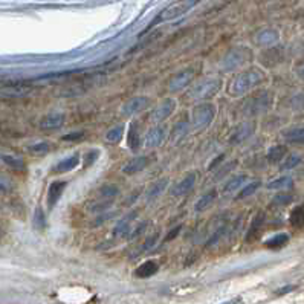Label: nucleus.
Masks as SVG:
<instances>
[{"label":"nucleus","mask_w":304,"mask_h":304,"mask_svg":"<svg viewBox=\"0 0 304 304\" xmlns=\"http://www.w3.org/2000/svg\"><path fill=\"white\" fill-rule=\"evenodd\" d=\"M263 81V75L258 70H249V72H243L234 78V81L229 86V92L232 95H243L249 92L251 89L257 87Z\"/></svg>","instance_id":"f257e3e1"},{"label":"nucleus","mask_w":304,"mask_h":304,"mask_svg":"<svg viewBox=\"0 0 304 304\" xmlns=\"http://www.w3.org/2000/svg\"><path fill=\"white\" fill-rule=\"evenodd\" d=\"M214 115H216V107L209 102H203L199 104L196 109L193 110V126L202 129L206 127L208 124H211V121L214 119Z\"/></svg>","instance_id":"f03ea898"},{"label":"nucleus","mask_w":304,"mask_h":304,"mask_svg":"<svg viewBox=\"0 0 304 304\" xmlns=\"http://www.w3.org/2000/svg\"><path fill=\"white\" fill-rule=\"evenodd\" d=\"M269 105H271V95L267 92H261L253 98H249L243 107V110L246 115H258L269 109Z\"/></svg>","instance_id":"7ed1b4c3"},{"label":"nucleus","mask_w":304,"mask_h":304,"mask_svg":"<svg viewBox=\"0 0 304 304\" xmlns=\"http://www.w3.org/2000/svg\"><path fill=\"white\" fill-rule=\"evenodd\" d=\"M193 5H194V0H181V2H176V3L170 5L168 8H165L162 12H160L159 17H157V20L164 22V20L176 19V17L185 14Z\"/></svg>","instance_id":"20e7f679"},{"label":"nucleus","mask_w":304,"mask_h":304,"mask_svg":"<svg viewBox=\"0 0 304 304\" xmlns=\"http://www.w3.org/2000/svg\"><path fill=\"white\" fill-rule=\"evenodd\" d=\"M219 91V81L216 80H205L201 84L196 86L191 91V97L196 100H206L211 98L214 94Z\"/></svg>","instance_id":"39448f33"},{"label":"nucleus","mask_w":304,"mask_h":304,"mask_svg":"<svg viewBox=\"0 0 304 304\" xmlns=\"http://www.w3.org/2000/svg\"><path fill=\"white\" fill-rule=\"evenodd\" d=\"M149 104H150V100L146 98V97L132 98L130 101H127L126 104L122 105V115L124 116H130V115H135L138 112H142L144 109H147Z\"/></svg>","instance_id":"423d86ee"},{"label":"nucleus","mask_w":304,"mask_h":304,"mask_svg":"<svg viewBox=\"0 0 304 304\" xmlns=\"http://www.w3.org/2000/svg\"><path fill=\"white\" fill-rule=\"evenodd\" d=\"M193 70L191 69H187V70H182V72H177L168 83V87L170 91L173 92H177V91H182V89L188 87V84L191 83L193 80Z\"/></svg>","instance_id":"0eeeda50"},{"label":"nucleus","mask_w":304,"mask_h":304,"mask_svg":"<svg viewBox=\"0 0 304 304\" xmlns=\"http://www.w3.org/2000/svg\"><path fill=\"white\" fill-rule=\"evenodd\" d=\"M66 121L64 113L61 112H51L40 119V127L45 130H55L60 129Z\"/></svg>","instance_id":"6e6552de"},{"label":"nucleus","mask_w":304,"mask_h":304,"mask_svg":"<svg viewBox=\"0 0 304 304\" xmlns=\"http://www.w3.org/2000/svg\"><path fill=\"white\" fill-rule=\"evenodd\" d=\"M174 109H176V102H174V100H164L162 102H160L156 109L153 110V113H152V118H153V121H164V119H167L173 112H174Z\"/></svg>","instance_id":"1a4fd4ad"},{"label":"nucleus","mask_w":304,"mask_h":304,"mask_svg":"<svg viewBox=\"0 0 304 304\" xmlns=\"http://www.w3.org/2000/svg\"><path fill=\"white\" fill-rule=\"evenodd\" d=\"M66 182L64 181H58V182H52L49 190H48V208L52 209L53 206L57 205V202L60 201L61 194L66 188Z\"/></svg>","instance_id":"9d476101"},{"label":"nucleus","mask_w":304,"mask_h":304,"mask_svg":"<svg viewBox=\"0 0 304 304\" xmlns=\"http://www.w3.org/2000/svg\"><path fill=\"white\" fill-rule=\"evenodd\" d=\"M253 133H254V126H253V124H249V122H245L231 133L229 142H231V144H240V142L246 141Z\"/></svg>","instance_id":"9b49d317"},{"label":"nucleus","mask_w":304,"mask_h":304,"mask_svg":"<svg viewBox=\"0 0 304 304\" xmlns=\"http://www.w3.org/2000/svg\"><path fill=\"white\" fill-rule=\"evenodd\" d=\"M194 182H196V174L191 173L188 176H185L181 182H177L173 188H171V194L174 198H181V196L187 194L188 191H191V188L194 187Z\"/></svg>","instance_id":"f8f14e48"},{"label":"nucleus","mask_w":304,"mask_h":304,"mask_svg":"<svg viewBox=\"0 0 304 304\" xmlns=\"http://www.w3.org/2000/svg\"><path fill=\"white\" fill-rule=\"evenodd\" d=\"M165 136H167V132L164 127H154L146 136V146L150 149H156L165 141Z\"/></svg>","instance_id":"ddd939ff"},{"label":"nucleus","mask_w":304,"mask_h":304,"mask_svg":"<svg viewBox=\"0 0 304 304\" xmlns=\"http://www.w3.org/2000/svg\"><path fill=\"white\" fill-rule=\"evenodd\" d=\"M150 164V159L147 156H141V157H135L132 160H129V162L124 165L122 171L126 174H135V173H139L144 170L147 165Z\"/></svg>","instance_id":"4468645a"},{"label":"nucleus","mask_w":304,"mask_h":304,"mask_svg":"<svg viewBox=\"0 0 304 304\" xmlns=\"http://www.w3.org/2000/svg\"><path fill=\"white\" fill-rule=\"evenodd\" d=\"M80 164V156L78 154H74L70 157H66L63 160H60V162L52 168L53 173H58V174H63V173H69L72 171L77 165Z\"/></svg>","instance_id":"2eb2a0df"},{"label":"nucleus","mask_w":304,"mask_h":304,"mask_svg":"<svg viewBox=\"0 0 304 304\" xmlns=\"http://www.w3.org/2000/svg\"><path fill=\"white\" fill-rule=\"evenodd\" d=\"M157 269H159L157 263H156V261L149 260V261L142 263L141 266H138V267H136L135 275H136L138 278H149V277L154 275V274L157 272Z\"/></svg>","instance_id":"dca6fc26"},{"label":"nucleus","mask_w":304,"mask_h":304,"mask_svg":"<svg viewBox=\"0 0 304 304\" xmlns=\"http://www.w3.org/2000/svg\"><path fill=\"white\" fill-rule=\"evenodd\" d=\"M263 225H264V216L263 214H258V216L253 220V225L249 228L248 234H246V242H254L263 229Z\"/></svg>","instance_id":"f3484780"},{"label":"nucleus","mask_w":304,"mask_h":304,"mask_svg":"<svg viewBox=\"0 0 304 304\" xmlns=\"http://www.w3.org/2000/svg\"><path fill=\"white\" fill-rule=\"evenodd\" d=\"M190 130V124L187 121H179L174 124V127L171 130V139L173 142H177V141H181Z\"/></svg>","instance_id":"a211bd4d"},{"label":"nucleus","mask_w":304,"mask_h":304,"mask_svg":"<svg viewBox=\"0 0 304 304\" xmlns=\"http://www.w3.org/2000/svg\"><path fill=\"white\" fill-rule=\"evenodd\" d=\"M0 159H2L8 167H11L15 171H25L26 170L23 159H20V157H15V156H11V154H2V156H0Z\"/></svg>","instance_id":"6ab92c4d"},{"label":"nucleus","mask_w":304,"mask_h":304,"mask_svg":"<svg viewBox=\"0 0 304 304\" xmlns=\"http://www.w3.org/2000/svg\"><path fill=\"white\" fill-rule=\"evenodd\" d=\"M127 142H129V147H130L133 152H136V150L139 149V146H141V136H139V130H138L136 122H132V124H130Z\"/></svg>","instance_id":"aec40b11"},{"label":"nucleus","mask_w":304,"mask_h":304,"mask_svg":"<svg viewBox=\"0 0 304 304\" xmlns=\"http://www.w3.org/2000/svg\"><path fill=\"white\" fill-rule=\"evenodd\" d=\"M289 222L294 228H303L304 226V205H298L292 209Z\"/></svg>","instance_id":"412c9836"},{"label":"nucleus","mask_w":304,"mask_h":304,"mask_svg":"<svg viewBox=\"0 0 304 304\" xmlns=\"http://www.w3.org/2000/svg\"><path fill=\"white\" fill-rule=\"evenodd\" d=\"M167 184H168V179H165V177L160 179V181H157V182H154V184L149 188V191H147V199H149V201H153V199L159 198V196L162 194V191L165 190Z\"/></svg>","instance_id":"4be33fe9"},{"label":"nucleus","mask_w":304,"mask_h":304,"mask_svg":"<svg viewBox=\"0 0 304 304\" xmlns=\"http://www.w3.org/2000/svg\"><path fill=\"white\" fill-rule=\"evenodd\" d=\"M136 211H133L132 214H129V216H126L124 219H121L119 222H118V225L115 226V229H113V236L115 237H118V236H121V234H124V232H127L129 231V226H130V223H132V220L136 217Z\"/></svg>","instance_id":"5701e85b"},{"label":"nucleus","mask_w":304,"mask_h":304,"mask_svg":"<svg viewBox=\"0 0 304 304\" xmlns=\"http://www.w3.org/2000/svg\"><path fill=\"white\" fill-rule=\"evenodd\" d=\"M288 242H289V236L283 232V234H277V236L271 237L269 240H266L264 246L269 248V249H280V248L288 245Z\"/></svg>","instance_id":"b1692460"},{"label":"nucleus","mask_w":304,"mask_h":304,"mask_svg":"<svg viewBox=\"0 0 304 304\" xmlns=\"http://www.w3.org/2000/svg\"><path fill=\"white\" fill-rule=\"evenodd\" d=\"M286 141L291 142V144H304V127H298V129H292L289 132H286L284 135Z\"/></svg>","instance_id":"393cba45"},{"label":"nucleus","mask_w":304,"mask_h":304,"mask_svg":"<svg viewBox=\"0 0 304 304\" xmlns=\"http://www.w3.org/2000/svg\"><path fill=\"white\" fill-rule=\"evenodd\" d=\"M286 156V147L284 146H274L269 149V152H267V160L272 164L275 162H280V160Z\"/></svg>","instance_id":"a878e982"},{"label":"nucleus","mask_w":304,"mask_h":304,"mask_svg":"<svg viewBox=\"0 0 304 304\" xmlns=\"http://www.w3.org/2000/svg\"><path fill=\"white\" fill-rule=\"evenodd\" d=\"M217 198V191L216 190H211V191H208L205 196H202V199L196 203V211H203V209H206L212 202H214V199Z\"/></svg>","instance_id":"bb28decb"},{"label":"nucleus","mask_w":304,"mask_h":304,"mask_svg":"<svg viewBox=\"0 0 304 304\" xmlns=\"http://www.w3.org/2000/svg\"><path fill=\"white\" fill-rule=\"evenodd\" d=\"M29 94V89L26 87H20V86H8L6 89H3L0 95L3 97H25Z\"/></svg>","instance_id":"cd10ccee"},{"label":"nucleus","mask_w":304,"mask_h":304,"mask_svg":"<svg viewBox=\"0 0 304 304\" xmlns=\"http://www.w3.org/2000/svg\"><path fill=\"white\" fill-rule=\"evenodd\" d=\"M246 181V176L245 174H240V176H234V177H231L229 181L226 182V185L223 187V191L225 193H231V191H234L237 190L240 185H243Z\"/></svg>","instance_id":"c85d7f7f"},{"label":"nucleus","mask_w":304,"mask_h":304,"mask_svg":"<svg viewBox=\"0 0 304 304\" xmlns=\"http://www.w3.org/2000/svg\"><path fill=\"white\" fill-rule=\"evenodd\" d=\"M49 150H51L49 142H37V144H34L28 149V152L31 154H35V156H43V154L49 153Z\"/></svg>","instance_id":"c756f323"},{"label":"nucleus","mask_w":304,"mask_h":304,"mask_svg":"<svg viewBox=\"0 0 304 304\" xmlns=\"http://www.w3.org/2000/svg\"><path fill=\"white\" fill-rule=\"evenodd\" d=\"M292 185V179L289 176H283V177H278L275 181L267 184V188L269 190H280V188H286V187H291Z\"/></svg>","instance_id":"7c9ffc66"},{"label":"nucleus","mask_w":304,"mask_h":304,"mask_svg":"<svg viewBox=\"0 0 304 304\" xmlns=\"http://www.w3.org/2000/svg\"><path fill=\"white\" fill-rule=\"evenodd\" d=\"M124 127L122 126H115L113 129H110L109 132L105 133V139L109 142H119L121 136H122Z\"/></svg>","instance_id":"2f4dec72"},{"label":"nucleus","mask_w":304,"mask_h":304,"mask_svg":"<svg viewBox=\"0 0 304 304\" xmlns=\"http://www.w3.org/2000/svg\"><path fill=\"white\" fill-rule=\"evenodd\" d=\"M300 164H301V156H298V154H291V156L283 162L281 170H292V168H295V167L300 165Z\"/></svg>","instance_id":"473e14b6"},{"label":"nucleus","mask_w":304,"mask_h":304,"mask_svg":"<svg viewBox=\"0 0 304 304\" xmlns=\"http://www.w3.org/2000/svg\"><path fill=\"white\" fill-rule=\"evenodd\" d=\"M46 225V217H45V212L42 208H37L35 209V214H34V226L37 229H43Z\"/></svg>","instance_id":"72a5a7b5"},{"label":"nucleus","mask_w":304,"mask_h":304,"mask_svg":"<svg viewBox=\"0 0 304 304\" xmlns=\"http://www.w3.org/2000/svg\"><path fill=\"white\" fill-rule=\"evenodd\" d=\"M261 184L257 181V182H253V184H249V185H246L240 193H239V199H245V198H249V196L251 194H254L257 190H258V187H260Z\"/></svg>","instance_id":"f704fd0d"},{"label":"nucleus","mask_w":304,"mask_h":304,"mask_svg":"<svg viewBox=\"0 0 304 304\" xmlns=\"http://www.w3.org/2000/svg\"><path fill=\"white\" fill-rule=\"evenodd\" d=\"M100 156V152L98 150H91V152H87L84 154V168H87L89 165H92L95 160L98 159Z\"/></svg>","instance_id":"c9c22d12"},{"label":"nucleus","mask_w":304,"mask_h":304,"mask_svg":"<svg viewBox=\"0 0 304 304\" xmlns=\"http://www.w3.org/2000/svg\"><path fill=\"white\" fill-rule=\"evenodd\" d=\"M101 194L104 196V198H109L112 201L115 196L118 194V188L113 187V185H105V187L101 188Z\"/></svg>","instance_id":"e433bc0d"},{"label":"nucleus","mask_w":304,"mask_h":304,"mask_svg":"<svg viewBox=\"0 0 304 304\" xmlns=\"http://www.w3.org/2000/svg\"><path fill=\"white\" fill-rule=\"evenodd\" d=\"M292 202V196L291 194H278L274 199V205H289Z\"/></svg>","instance_id":"4c0bfd02"},{"label":"nucleus","mask_w":304,"mask_h":304,"mask_svg":"<svg viewBox=\"0 0 304 304\" xmlns=\"http://www.w3.org/2000/svg\"><path fill=\"white\" fill-rule=\"evenodd\" d=\"M156 240H157V234H153L152 237H149V239L146 240L144 246H142V249H141V251H149V249H150L152 246H154Z\"/></svg>","instance_id":"58836bf2"},{"label":"nucleus","mask_w":304,"mask_h":304,"mask_svg":"<svg viewBox=\"0 0 304 304\" xmlns=\"http://www.w3.org/2000/svg\"><path fill=\"white\" fill-rule=\"evenodd\" d=\"M181 229H182V226L181 225H179V226H176L174 229H171L170 231V234L165 237V242H171L173 239H176L177 237V234H179V232H181Z\"/></svg>","instance_id":"ea45409f"},{"label":"nucleus","mask_w":304,"mask_h":304,"mask_svg":"<svg viewBox=\"0 0 304 304\" xmlns=\"http://www.w3.org/2000/svg\"><path fill=\"white\" fill-rule=\"evenodd\" d=\"M78 139H83V132H75L63 136V141H78Z\"/></svg>","instance_id":"a19ab883"},{"label":"nucleus","mask_w":304,"mask_h":304,"mask_svg":"<svg viewBox=\"0 0 304 304\" xmlns=\"http://www.w3.org/2000/svg\"><path fill=\"white\" fill-rule=\"evenodd\" d=\"M220 159H223V154H220V156H219L217 159H214V162H212V164L209 165V170H212V168H214V165H217V164L220 162Z\"/></svg>","instance_id":"79ce46f5"},{"label":"nucleus","mask_w":304,"mask_h":304,"mask_svg":"<svg viewBox=\"0 0 304 304\" xmlns=\"http://www.w3.org/2000/svg\"><path fill=\"white\" fill-rule=\"evenodd\" d=\"M298 77L304 80V66H303L301 69H298Z\"/></svg>","instance_id":"37998d69"},{"label":"nucleus","mask_w":304,"mask_h":304,"mask_svg":"<svg viewBox=\"0 0 304 304\" xmlns=\"http://www.w3.org/2000/svg\"><path fill=\"white\" fill-rule=\"evenodd\" d=\"M3 84H8V80L3 78V77H0V86H3Z\"/></svg>","instance_id":"c03bdc74"}]
</instances>
